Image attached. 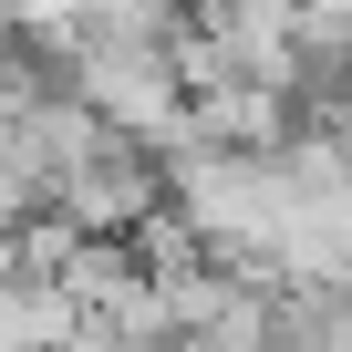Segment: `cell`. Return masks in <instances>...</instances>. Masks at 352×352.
Masks as SVG:
<instances>
[{"instance_id":"6da1fadb","label":"cell","mask_w":352,"mask_h":352,"mask_svg":"<svg viewBox=\"0 0 352 352\" xmlns=\"http://www.w3.org/2000/svg\"><path fill=\"white\" fill-rule=\"evenodd\" d=\"M63 94H83L124 145L145 155H176L187 145V83H176L166 42H63Z\"/></svg>"},{"instance_id":"7a4b0ae2","label":"cell","mask_w":352,"mask_h":352,"mask_svg":"<svg viewBox=\"0 0 352 352\" xmlns=\"http://www.w3.org/2000/svg\"><path fill=\"white\" fill-rule=\"evenodd\" d=\"M187 21L228 52V83L249 94H300V0H187Z\"/></svg>"}]
</instances>
